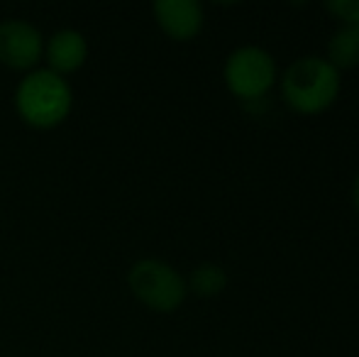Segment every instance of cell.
Here are the masks:
<instances>
[{"label":"cell","instance_id":"cell-3","mask_svg":"<svg viewBox=\"0 0 359 357\" xmlns=\"http://www.w3.org/2000/svg\"><path fill=\"white\" fill-rule=\"evenodd\" d=\"M128 286L133 296L156 314H171L189 296L186 276L169 262L156 257H142L130 267Z\"/></svg>","mask_w":359,"mask_h":357},{"label":"cell","instance_id":"cell-9","mask_svg":"<svg viewBox=\"0 0 359 357\" xmlns=\"http://www.w3.org/2000/svg\"><path fill=\"white\" fill-rule=\"evenodd\" d=\"M227 271L215 262H201L198 267L191 269L186 286L191 294H196L198 299H215L227 289Z\"/></svg>","mask_w":359,"mask_h":357},{"label":"cell","instance_id":"cell-2","mask_svg":"<svg viewBox=\"0 0 359 357\" xmlns=\"http://www.w3.org/2000/svg\"><path fill=\"white\" fill-rule=\"evenodd\" d=\"M342 88L340 72L325 57H301L281 76V95L296 113H325Z\"/></svg>","mask_w":359,"mask_h":357},{"label":"cell","instance_id":"cell-4","mask_svg":"<svg viewBox=\"0 0 359 357\" xmlns=\"http://www.w3.org/2000/svg\"><path fill=\"white\" fill-rule=\"evenodd\" d=\"M222 76H225V86L230 88L232 95L252 103L269 93L279 74H276L274 57L264 47L245 44L227 57Z\"/></svg>","mask_w":359,"mask_h":357},{"label":"cell","instance_id":"cell-5","mask_svg":"<svg viewBox=\"0 0 359 357\" xmlns=\"http://www.w3.org/2000/svg\"><path fill=\"white\" fill-rule=\"evenodd\" d=\"M44 57V37L27 20L0 22V64L13 72H34Z\"/></svg>","mask_w":359,"mask_h":357},{"label":"cell","instance_id":"cell-7","mask_svg":"<svg viewBox=\"0 0 359 357\" xmlns=\"http://www.w3.org/2000/svg\"><path fill=\"white\" fill-rule=\"evenodd\" d=\"M44 59L47 69L67 79L79 72L88 59V42L79 29H59L44 42Z\"/></svg>","mask_w":359,"mask_h":357},{"label":"cell","instance_id":"cell-1","mask_svg":"<svg viewBox=\"0 0 359 357\" xmlns=\"http://www.w3.org/2000/svg\"><path fill=\"white\" fill-rule=\"evenodd\" d=\"M74 108L69 81L49 69L29 72L15 88V110L25 125L34 130L59 128Z\"/></svg>","mask_w":359,"mask_h":357},{"label":"cell","instance_id":"cell-8","mask_svg":"<svg viewBox=\"0 0 359 357\" xmlns=\"http://www.w3.org/2000/svg\"><path fill=\"white\" fill-rule=\"evenodd\" d=\"M327 62L342 69L359 67V27H337L327 42Z\"/></svg>","mask_w":359,"mask_h":357},{"label":"cell","instance_id":"cell-6","mask_svg":"<svg viewBox=\"0 0 359 357\" xmlns=\"http://www.w3.org/2000/svg\"><path fill=\"white\" fill-rule=\"evenodd\" d=\"M151 13L159 29L174 42H191L201 34L205 22L203 5L196 0H156Z\"/></svg>","mask_w":359,"mask_h":357},{"label":"cell","instance_id":"cell-10","mask_svg":"<svg viewBox=\"0 0 359 357\" xmlns=\"http://www.w3.org/2000/svg\"><path fill=\"white\" fill-rule=\"evenodd\" d=\"M325 10L340 20V27H359V0H327Z\"/></svg>","mask_w":359,"mask_h":357},{"label":"cell","instance_id":"cell-11","mask_svg":"<svg viewBox=\"0 0 359 357\" xmlns=\"http://www.w3.org/2000/svg\"><path fill=\"white\" fill-rule=\"evenodd\" d=\"M352 206H355V210L359 213V174L352 181Z\"/></svg>","mask_w":359,"mask_h":357}]
</instances>
